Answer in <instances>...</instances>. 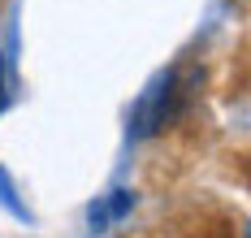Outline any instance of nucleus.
Listing matches in <instances>:
<instances>
[{
  "mask_svg": "<svg viewBox=\"0 0 251 238\" xmlns=\"http://www.w3.org/2000/svg\"><path fill=\"white\" fill-rule=\"evenodd\" d=\"M130 208H134V190H108L104 199H96V204L87 208V221H91V230H96V234H104V230H108V225H117Z\"/></svg>",
  "mask_w": 251,
  "mask_h": 238,
  "instance_id": "f03ea898",
  "label": "nucleus"
},
{
  "mask_svg": "<svg viewBox=\"0 0 251 238\" xmlns=\"http://www.w3.org/2000/svg\"><path fill=\"white\" fill-rule=\"evenodd\" d=\"M0 204L13 212V216H26V208H22V199H18V186H13V178L0 169Z\"/></svg>",
  "mask_w": 251,
  "mask_h": 238,
  "instance_id": "7ed1b4c3",
  "label": "nucleus"
},
{
  "mask_svg": "<svg viewBox=\"0 0 251 238\" xmlns=\"http://www.w3.org/2000/svg\"><path fill=\"white\" fill-rule=\"evenodd\" d=\"M9 100H13V74H9V61L0 52V113L9 108Z\"/></svg>",
  "mask_w": 251,
  "mask_h": 238,
  "instance_id": "20e7f679",
  "label": "nucleus"
},
{
  "mask_svg": "<svg viewBox=\"0 0 251 238\" xmlns=\"http://www.w3.org/2000/svg\"><path fill=\"white\" fill-rule=\"evenodd\" d=\"M200 82H203V74L195 65H174V70H165V74L134 100L130 134H134V139H151V134L169 130L174 121H182L186 108L195 104V95H200Z\"/></svg>",
  "mask_w": 251,
  "mask_h": 238,
  "instance_id": "f257e3e1",
  "label": "nucleus"
}]
</instances>
